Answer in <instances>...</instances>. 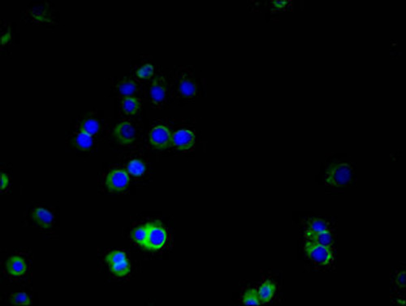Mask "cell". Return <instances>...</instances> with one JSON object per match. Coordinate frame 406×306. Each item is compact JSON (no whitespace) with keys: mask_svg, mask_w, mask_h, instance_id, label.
I'll return each mask as SVG.
<instances>
[{"mask_svg":"<svg viewBox=\"0 0 406 306\" xmlns=\"http://www.w3.org/2000/svg\"><path fill=\"white\" fill-rule=\"evenodd\" d=\"M405 271L400 272L395 277V284L397 285L398 287H405Z\"/></svg>","mask_w":406,"mask_h":306,"instance_id":"obj_26","label":"cell"},{"mask_svg":"<svg viewBox=\"0 0 406 306\" xmlns=\"http://www.w3.org/2000/svg\"><path fill=\"white\" fill-rule=\"evenodd\" d=\"M147 242L145 248L149 251L160 250L167 243V232L159 222L148 223Z\"/></svg>","mask_w":406,"mask_h":306,"instance_id":"obj_3","label":"cell"},{"mask_svg":"<svg viewBox=\"0 0 406 306\" xmlns=\"http://www.w3.org/2000/svg\"><path fill=\"white\" fill-rule=\"evenodd\" d=\"M167 86L166 78L162 75L157 76L150 86V99L152 106L160 109L164 105L167 98Z\"/></svg>","mask_w":406,"mask_h":306,"instance_id":"obj_6","label":"cell"},{"mask_svg":"<svg viewBox=\"0 0 406 306\" xmlns=\"http://www.w3.org/2000/svg\"><path fill=\"white\" fill-rule=\"evenodd\" d=\"M171 137L172 133L170 129L165 125L159 124L150 130L149 141L153 147L162 150L171 146Z\"/></svg>","mask_w":406,"mask_h":306,"instance_id":"obj_5","label":"cell"},{"mask_svg":"<svg viewBox=\"0 0 406 306\" xmlns=\"http://www.w3.org/2000/svg\"><path fill=\"white\" fill-rule=\"evenodd\" d=\"M114 136L119 143L123 146H129L134 142L137 135V131L132 123L129 121H122L116 124L114 128Z\"/></svg>","mask_w":406,"mask_h":306,"instance_id":"obj_9","label":"cell"},{"mask_svg":"<svg viewBox=\"0 0 406 306\" xmlns=\"http://www.w3.org/2000/svg\"><path fill=\"white\" fill-rule=\"evenodd\" d=\"M353 167L346 163L331 165L325 174V184L331 188H344L353 180Z\"/></svg>","mask_w":406,"mask_h":306,"instance_id":"obj_1","label":"cell"},{"mask_svg":"<svg viewBox=\"0 0 406 306\" xmlns=\"http://www.w3.org/2000/svg\"><path fill=\"white\" fill-rule=\"evenodd\" d=\"M116 89L124 97L132 96L139 90V86L134 80L131 78H124L119 82L116 86Z\"/></svg>","mask_w":406,"mask_h":306,"instance_id":"obj_14","label":"cell"},{"mask_svg":"<svg viewBox=\"0 0 406 306\" xmlns=\"http://www.w3.org/2000/svg\"><path fill=\"white\" fill-rule=\"evenodd\" d=\"M9 177L5 173L0 174V189L4 191L9 187Z\"/></svg>","mask_w":406,"mask_h":306,"instance_id":"obj_27","label":"cell"},{"mask_svg":"<svg viewBox=\"0 0 406 306\" xmlns=\"http://www.w3.org/2000/svg\"><path fill=\"white\" fill-rule=\"evenodd\" d=\"M11 303L15 305H30L31 300L26 292H17L13 294L10 298Z\"/></svg>","mask_w":406,"mask_h":306,"instance_id":"obj_24","label":"cell"},{"mask_svg":"<svg viewBox=\"0 0 406 306\" xmlns=\"http://www.w3.org/2000/svg\"><path fill=\"white\" fill-rule=\"evenodd\" d=\"M154 69L153 65L150 64H146V65L141 66L136 73V76L137 78L141 80H148L154 76Z\"/></svg>","mask_w":406,"mask_h":306,"instance_id":"obj_25","label":"cell"},{"mask_svg":"<svg viewBox=\"0 0 406 306\" xmlns=\"http://www.w3.org/2000/svg\"><path fill=\"white\" fill-rule=\"evenodd\" d=\"M31 217L39 227L43 228H50L53 226L54 217L52 212L46 208L37 207L32 210Z\"/></svg>","mask_w":406,"mask_h":306,"instance_id":"obj_10","label":"cell"},{"mask_svg":"<svg viewBox=\"0 0 406 306\" xmlns=\"http://www.w3.org/2000/svg\"><path fill=\"white\" fill-rule=\"evenodd\" d=\"M126 253H124V251L121 250H114L110 252L106 257V261H107L108 265H112L115 264L120 263L121 261H125L127 260Z\"/></svg>","mask_w":406,"mask_h":306,"instance_id":"obj_23","label":"cell"},{"mask_svg":"<svg viewBox=\"0 0 406 306\" xmlns=\"http://www.w3.org/2000/svg\"><path fill=\"white\" fill-rule=\"evenodd\" d=\"M74 141H75L76 146L81 150H90L94 143L92 136H90V134H88L80 129L75 133Z\"/></svg>","mask_w":406,"mask_h":306,"instance_id":"obj_16","label":"cell"},{"mask_svg":"<svg viewBox=\"0 0 406 306\" xmlns=\"http://www.w3.org/2000/svg\"><path fill=\"white\" fill-rule=\"evenodd\" d=\"M176 90L178 94L184 99H192L197 92V82L193 76L188 71H183L177 77Z\"/></svg>","mask_w":406,"mask_h":306,"instance_id":"obj_7","label":"cell"},{"mask_svg":"<svg viewBox=\"0 0 406 306\" xmlns=\"http://www.w3.org/2000/svg\"><path fill=\"white\" fill-rule=\"evenodd\" d=\"M196 137L192 131L182 129L172 133L171 146L180 151H188L193 148Z\"/></svg>","mask_w":406,"mask_h":306,"instance_id":"obj_8","label":"cell"},{"mask_svg":"<svg viewBox=\"0 0 406 306\" xmlns=\"http://www.w3.org/2000/svg\"><path fill=\"white\" fill-rule=\"evenodd\" d=\"M129 182L130 177L126 170H112L106 177V186L108 190L114 193H120L126 190Z\"/></svg>","mask_w":406,"mask_h":306,"instance_id":"obj_4","label":"cell"},{"mask_svg":"<svg viewBox=\"0 0 406 306\" xmlns=\"http://www.w3.org/2000/svg\"><path fill=\"white\" fill-rule=\"evenodd\" d=\"M242 302H243L244 304H246V305H260L261 302H260V299H259L258 290L255 288L248 289V290L243 294Z\"/></svg>","mask_w":406,"mask_h":306,"instance_id":"obj_22","label":"cell"},{"mask_svg":"<svg viewBox=\"0 0 406 306\" xmlns=\"http://www.w3.org/2000/svg\"><path fill=\"white\" fill-rule=\"evenodd\" d=\"M305 240L313 242L315 244H322L325 246L331 247L334 243L333 236L331 231H321V232H314V231L306 230L304 234Z\"/></svg>","mask_w":406,"mask_h":306,"instance_id":"obj_11","label":"cell"},{"mask_svg":"<svg viewBox=\"0 0 406 306\" xmlns=\"http://www.w3.org/2000/svg\"><path fill=\"white\" fill-rule=\"evenodd\" d=\"M145 171L146 166L141 159H132L127 165L128 173L133 177H141L145 174Z\"/></svg>","mask_w":406,"mask_h":306,"instance_id":"obj_17","label":"cell"},{"mask_svg":"<svg viewBox=\"0 0 406 306\" xmlns=\"http://www.w3.org/2000/svg\"><path fill=\"white\" fill-rule=\"evenodd\" d=\"M131 236L133 241L140 246L145 248L146 242H147L148 236V226L147 223L145 225H141L139 227H136L133 230Z\"/></svg>","mask_w":406,"mask_h":306,"instance_id":"obj_18","label":"cell"},{"mask_svg":"<svg viewBox=\"0 0 406 306\" xmlns=\"http://www.w3.org/2000/svg\"><path fill=\"white\" fill-rule=\"evenodd\" d=\"M6 270L12 276H22L26 274L27 265L22 257L13 256L7 261Z\"/></svg>","mask_w":406,"mask_h":306,"instance_id":"obj_12","label":"cell"},{"mask_svg":"<svg viewBox=\"0 0 406 306\" xmlns=\"http://www.w3.org/2000/svg\"><path fill=\"white\" fill-rule=\"evenodd\" d=\"M304 251L309 260L321 266H327L334 261L333 249L331 247L305 240Z\"/></svg>","mask_w":406,"mask_h":306,"instance_id":"obj_2","label":"cell"},{"mask_svg":"<svg viewBox=\"0 0 406 306\" xmlns=\"http://www.w3.org/2000/svg\"><path fill=\"white\" fill-rule=\"evenodd\" d=\"M274 7H276V9H282L283 7L285 6V4H287L286 1H275L273 2Z\"/></svg>","mask_w":406,"mask_h":306,"instance_id":"obj_28","label":"cell"},{"mask_svg":"<svg viewBox=\"0 0 406 306\" xmlns=\"http://www.w3.org/2000/svg\"><path fill=\"white\" fill-rule=\"evenodd\" d=\"M122 111L128 116H135L141 108V100L133 96L124 97L120 103Z\"/></svg>","mask_w":406,"mask_h":306,"instance_id":"obj_13","label":"cell"},{"mask_svg":"<svg viewBox=\"0 0 406 306\" xmlns=\"http://www.w3.org/2000/svg\"><path fill=\"white\" fill-rule=\"evenodd\" d=\"M276 290V284L272 281L266 280L263 282L258 290L261 304H266V303L271 301L275 295Z\"/></svg>","mask_w":406,"mask_h":306,"instance_id":"obj_15","label":"cell"},{"mask_svg":"<svg viewBox=\"0 0 406 306\" xmlns=\"http://www.w3.org/2000/svg\"><path fill=\"white\" fill-rule=\"evenodd\" d=\"M99 128H100V124L98 120H94V119H88L81 122L79 129L94 137L99 132Z\"/></svg>","mask_w":406,"mask_h":306,"instance_id":"obj_21","label":"cell"},{"mask_svg":"<svg viewBox=\"0 0 406 306\" xmlns=\"http://www.w3.org/2000/svg\"><path fill=\"white\" fill-rule=\"evenodd\" d=\"M110 271L120 278H124L129 274L131 271L130 262L128 259L125 261H121L120 263L115 264V265H110Z\"/></svg>","mask_w":406,"mask_h":306,"instance_id":"obj_20","label":"cell"},{"mask_svg":"<svg viewBox=\"0 0 406 306\" xmlns=\"http://www.w3.org/2000/svg\"><path fill=\"white\" fill-rule=\"evenodd\" d=\"M307 229L309 231H314V232H321V231H330L329 223L327 221H325L323 218H311L308 219Z\"/></svg>","mask_w":406,"mask_h":306,"instance_id":"obj_19","label":"cell"}]
</instances>
